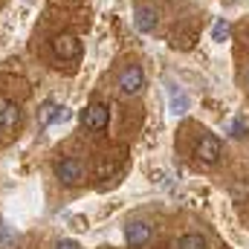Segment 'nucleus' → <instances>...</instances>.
Returning <instances> with one entry per match:
<instances>
[{
    "label": "nucleus",
    "mask_w": 249,
    "mask_h": 249,
    "mask_svg": "<svg viewBox=\"0 0 249 249\" xmlns=\"http://www.w3.org/2000/svg\"><path fill=\"white\" fill-rule=\"evenodd\" d=\"M168 105H171V113H174V116H183L188 110V96L177 87V84H168Z\"/></svg>",
    "instance_id": "9d476101"
},
{
    "label": "nucleus",
    "mask_w": 249,
    "mask_h": 249,
    "mask_svg": "<svg viewBox=\"0 0 249 249\" xmlns=\"http://www.w3.org/2000/svg\"><path fill=\"white\" fill-rule=\"evenodd\" d=\"M110 122V107L105 102H90L84 110H81V124L87 130H105Z\"/></svg>",
    "instance_id": "f03ea898"
},
{
    "label": "nucleus",
    "mask_w": 249,
    "mask_h": 249,
    "mask_svg": "<svg viewBox=\"0 0 249 249\" xmlns=\"http://www.w3.org/2000/svg\"><path fill=\"white\" fill-rule=\"evenodd\" d=\"M229 133H232V136H247L249 133V119H235L232 127H229Z\"/></svg>",
    "instance_id": "ddd939ff"
},
{
    "label": "nucleus",
    "mask_w": 249,
    "mask_h": 249,
    "mask_svg": "<svg viewBox=\"0 0 249 249\" xmlns=\"http://www.w3.org/2000/svg\"><path fill=\"white\" fill-rule=\"evenodd\" d=\"M64 119H67V113H64V107L58 102H53V99L41 102V107H38V124L41 127H50V124L64 122Z\"/></svg>",
    "instance_id": "423d86ee"
},
{
    "label": "nucleus",
    "mask_w": 249,
    "mask_h": 249,
    "mask_svg": "<svg viewBox=\"0 0 249 249\" xmlns=\"http://www.w3.org/2000/svg\"><path fill=\"white\" fill-rule=\"evenodd\" d=\"M197 160L203 165H217L220 162V139L214 133H203L197 142Z\"/></svg>",
    "instance_id": "7ed1b4c3"
},
{
    "label": "nucleus",
    "mask_w": 249,
    "mask_h": 249,
    "mask_svg": "<svg viewBox=\"0 0 249 249\" xmlns=\"http://www.w3.org/2000/svg\"><path fill=\"white\" fill-rule=\"evenodd\" d=\"M229 32H232V26H229V20H217L214 26H212V41H217V44H223L226 38H229Z\"/></svg>",
    "instance_id": "f8f14e48"
},
{
    "label": "nucleus",
    "mask_w": 249,
    "mask_h": 249,
    "mask_svg": "<svg viewBox=\"0 0 249 249\" xmlns=\"http://www.w3.org/2000/svg\"><path fill=\"white\" fill-rule=\"evenodd\" d=\"M20 124V107L18 102L0 96V127H18Z\"/></svg>",
    "instance_id": "6e6552de"
},
{
    "label": "nucleus",
    "mask_w": 249,
    "mask_h": 249,
    "mask_svg": "<svg viewBox=\"0 0 249 249\" xmlns=\"http://www.w3.org/2000/svg\"><path fill=\"white\" fill-rule=\"evenodd\" d=\"M247 81H249V70H247Z\"/></svg>",
    "instance_id": "2eb2a0df"
},
{
    "label": "nucleus",
    "mask_w": 249,
    "mask_h": 249,
    "mask_svg": "<svg viewBox=\"0 0 249 249\" xmlns=\"http://www.w3.org/2000/svg\"><path fill=\"white\" fill-rule=\"evenodd\" d=\"M133 23H136L139 32H154V26H157V9L154 6H136Z\"/></svg>",
    "instance_id": "1a4fd4ad"
},
{
    "label": "nucleus",
    "mask_w": 249,
    "mask_h": 249,
    "mask_svg": "<svg viewBox=\"0 0 249 249\" xmlns=\"http://www.w3.org/2000/svg\"><path fill=\"white\" fill-rule=\"evenodd\" d=\"M55 249H81V247H78V241H70V238H64V241H58V244H55Z\"/></svg>",
    "instance_id": "4468645a"
},
{
    "label": "nucleus",
    "mask_w": 249,
    "mask_h": 249,
    "mask_svg": "<svg viewBox=\"0 0 249 249\" xmlns=\"http://www.w3.org/2000/svg\"><path fill=\"white\" fill-rule=\"evenodd\" d=\"M142 84H145L142 67H136V64L124 67L122 75H119V93H122V96H136V93L142 90Z\"/></svg>",
    "instance_id": "20e7f679"
},
{
    "label": "nucleus",
    "mask_w": 249,
    "mask_h": 249,
    "mask_svg": "<svg viewBox=\"0 0 249 249\" xmlns=\"http://www.w3.org/2000/svg\"><path fill=\"white\" fill-rule=\"evenodd\" d=\"M53 55L58 61H78L81 58V41L72 32H58L53 38Z\"/></svg>",
    "instance_id": "f257e3e1"
},
{
    "label": "nucleus",
    "mask_w": 249,
    "mask_h": 249,
    "mask_svg": "<svg viewBox=\"0 0 249 249\" xmlns=\"http://www.w3.org/2000/svg\"><path fill=\"white\" fill-rule=\"evenodd\" d=\"M177 249H206V238L203 235H183L177 241Z\"/></svg>",
    "instance_id": "9b49d317"
},
{
    "label": "nucleus",
    "mask_w": 249,
    "mask_h": 249,
    "mask_svg": "<svg viewBox=\"0 0 249 249\" xmlns=\"http://www.w3.org/2000/svg\"><path fill=\"white\" fill-rule=\"evenodd\" d=\"M81 174H84V168H81V162L75 157H67V160H61L55 165V177L61 180L64 186H75L81 180Z\"/></svg>",
    "instance_id": "39448f33"
},
{
    "label": "nucleus",
    "mask_w": 249,
    "mask_h": 249,
    "mask_svg": "<svg viewBox=\"0 0 249 249\" xmlns=\"http://www.w3.org/2000/svg\"><path fill=\"white\" fill-rule=\"evenodd\" d=\"M124 241L130 244V247H145L148 241H151V226L145 223V220H133V223H127L124 226Z\"/></svg>",
    "instance_id": "0eeeda50"
}]
</instances>
